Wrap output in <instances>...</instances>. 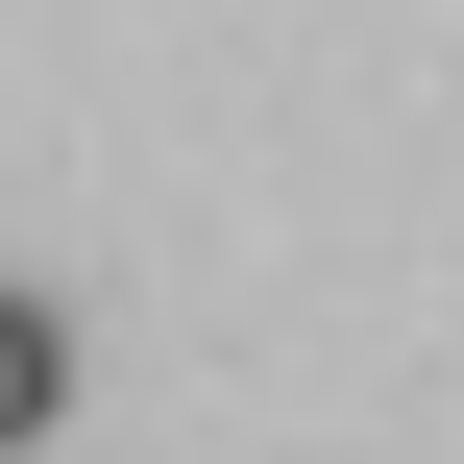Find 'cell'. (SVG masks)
<instances>
[{
    "instance_id": "cell-1",
    "label": "cell",
    "mask_w": 464,
    "mask_h": 464,
    "mask_svg": "<svg viewBox=\"0 0 464 464\" xmlns=\"http://www.w3.org/2000/svg\"><path fill=\"white\" fill-rule=\"evenodd\" d=\"M49 416H73V318H49V294H0V464L49 440Z\"/></svg>"
}]
</instances>
